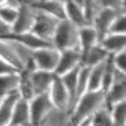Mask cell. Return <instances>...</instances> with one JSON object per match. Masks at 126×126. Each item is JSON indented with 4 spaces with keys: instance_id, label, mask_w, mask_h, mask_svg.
I'll use <instances>...</instances> for the list:
<instances>
[{
    "instance_id": "cell-32",
    "label": "cell",
    "mask_w": 126,
    "mask_h": 126,
    "mask_svg": "<svg viewBox=\"0 0 126 126\" xmlns=\"http://www.w3.org/2000/svg\"><path fill=\"white\" fill-rule=\"evenodd\" d=\"M13 72H18L9 62H7L5 59H3L0 57V76L1 75H8V74H13Z\"/></svg>"
},
{
    "instance_id": "cell-2",
    "label": "cell",
    "mask_w": 126,
    "mask_h": 126,
    "mask_svg": "<svg viewBox=\"0 0 126 126\" xmlns=\"http://www.w3.org/2000/svg\"><path fill=\"white\" fill-rule=\"evenodd\" d=\"M51 45L58 51L79 50V28L67 20H61L51 39Z\"/></svg>"
},
{
    "instance_id": "cell-22",
    "label": "cell",
    "mask_w": 126,
    "mask_h": 126,
    "mask_svg": "<svg viewBox=\"0 0 126 126\" xmlns=\"http://www.w3.org/2000/svg\"><path fill=\"white\" fill-rule=\"evenodd\" d=\"M17 92L20 94V97L22 100H26V101H30L35 96L34 89H33V84H32V79H30V72H26V71H20L18 72Z\"/></svg>"
},
{
    "instance_id": "cell-25",
    "label": "cell",
    "mask_w": 126,
    "mask_h": 126,
    "mask_svg": "<svg viewBox=\"0 0 126 126\" xmlns=\"http://www.w3.org/2000/svg\"><path fill=\"white\" fill-rule=\"evenodd\" d=\"M121 75V72L117 70L116 64L113 61V55L106 59L105 66H104V81H102V92H106L109 87L116 81V79Z\"/></svg>"
},
{
    "instance_id": "cell-29",
    "label": "cell",
    "mask_w": 126,
    "mask_h": 126,
    "mask_svg": "<svg viewBox=\"0 0 126 126\" xmlns=\"http://www.w3.org/2000/svg\"><path fill=\"white\" fill-rule=\"evenodd\" d=\"M110 110V116L116 126H126V100L113 105Z\"/></svg>"
},
{
    "instance_id": "cell-5",
    "label": "cell",
    "mask_w": 126,
    "mask_h": 126,
    "mask_svg": "<svg viewBox=\"0 0 126 126\" xmlns=\"http://www.w3.org/2000/svg\"><path fill=\"white\" fill-rule=\"evenodd\" d=\"M54 108L49 94H37L29 101L30 109V126H39L47 113Z\"/></svg>"
},
{
    "instance_id": "cell-19",
    "label": "cell",
    "mask_w": 126,
    "mask_h": 126,
    "mask_svg": "<svg viewBox=\"0 0 126 126\" xmlns=\"http://www.w3.org/2000/svg\"><path fill=\"white\" fill-rule=\"evenodd\" d=\"M18 5L20 1H16V0H1L0 1V20L9 29L16 21Z\"/></svg>"
},
{
    "instance_id": "cell-3",
    "label": "cell",
    "mask_w": 126,
    "mask_h": 126,
    "mask_svg": "<svg viewBox=\"0 0 126 126\" xmlns=\"http://www.w3.org/2000/svg\"><path fill=\"white\" fill-rule=\"evenodd\" d=\"M35 18V9L30 5L29 1H20L17 17L15 24L11 28V33L21 34V33H29L33 29Z\"/></svg>"
},
{
    "instance_id": "cell-11",
    "label": "cell",
    "mask_w": 126,
    "mask_h": 126,
    "mask_svg": "<svg viewBox=\"0 0 126 126\" xmlns=\"http://www.w3.org/2000/svg\"><path fill=\"white\" fill-rule=\"evenodd\" d=\"M29 3L35 11L46 13L59 21L64 20V1H59V0H33L30 1L29 0Z\"/></svg>"
},
{
    "instance_id": "cell-10",
    "label": "cell",
    "mask_w": 126,
    "mask_h": 126,
    "mask_svg": "<svg viewBox=\"0 0 126 126\" xmlns=\"http://www.w3.org/2000/svg\"><path fill=\"white\" fill-rule=\"evenodd\" d=\"M105 93V106L110 109L113 105L118 104L121 101L126 100V76L120 75L116 81L109 87V89Z\"/></svg>"
},
{
    "instance_id": "cell-35",
    "label": "cell",
    "mask_w": 126,
    "mask_h": 126,
    "mask_svg": "<svg viewBox=\"0 0 126 126\" xmlns=\"http://www.w3.org/2000/svg\"><path fill=\"white\" fill-rule=\"evenodd\" d=\"M83 126H89V124H87V125H83Z\"/></svg>"
},
{
    "instance_id": "cell-12",
    "label": "cell",
    "mask_w": 126,
    "mask_h": 126,
    "mask_svg": "<svg viewBox=\"0 0 126 126\" xmlns=\"http://www.w3.org/2000/svg\"><path fill=\"white\" fill-rule=\"evenodd\" d=\"M55 76L57 75L54 72H46V71H39V70L30 72V79H32V84H33L35 96L49 93L50 87L53 84Z\"/></svg>"
},
{
    "instance_id": "cell-28",
    "label": "cell",
    "mask_w": 126,
    "mask_h": 126,
    "mask_svg": "<svg viewBox=\"0 0 126 126\" xmlns=\"http://www.w3.org/2000/svg\"><path fill=\"white\" fill-rule=\"evenodd\" d=\"M89 126H116L110 116V110L106 106H102L100 110L92 116L89 121Z\"/></svg>"
},
{
    "instance_id": "cell-17",
    "label": "cell",
    "mask_w": 126,
    "mask_h": 126,
    "mask_svg": "<svg viewBox=\"0 0 126 126\" xmlns=\"http://www.w3.org/2000/svg\"><path fill=\"white\" fill-rule=\"evenodd\" d=\"M109 57L110 55L108 54V51L98 43V45H96L94 47H92L87 54L80 57V66L92 68V67H94V66L104 63Z\"/></svg>"
},
{
    "instance_id": "cell-34",
    "label": "cell",
    "mask_w": 126,
    "mask_h": 126,
    "mask_svg": "<svg viewBox=\"0 0 126 126\" xmlns=\"http://www.w3.org/2000/svg\"><path fill=\"white\" fill-rule=\"evenodd\" d=\"M121 13H126V0H121Z\"/></svg>"
},
{
    "instance_id": "cell-16",
    "label": "cell",
    "mask_w": 126,
    "mask_h": 126,
    "mask_svg": "<svg viewBox=\"0 0 126 126\" xmlns=\"http://www.w3.org/2000/svg\"><path fill=\"white\" fill-rule=\"evenodd\" d=\"M100 43L98 35L92 26H83L79 29V53L81 55L87 54L88 51Z\"/></svg>"
},
{
    "instance_id": "cell-27",
    "label": "cell",
    "mask_w": 126,
    "mask_h": 126,
    "mask_svg": "<svg viewBox=\"0 0 126 126\" xmlns=\"http://www.w3.org/2000/svg\"><path fill=\"white\" fill-rule=\"evenodd\" d=\"M0 57L3 59H5L7 62H9L18 72L21 71V66H20V63H18V59L16 57L15 50H13V47H12L11 42L7 41V39H4V38H0Z\"/></svg>"
},
{
    "instance_id": "cell-18",
    "label": "cell",
    "mask_w": 126,
    "mask_h": 126,
    "mask_svg": "<svg viewBox=\"0 0 126 126\" xmlns=\"http://www.w3.org/2000/svg\"><path fill=\"white\" fill-rule=\"evenodd\" d=\"M9 126H30V109L29 101L20 98L15 105L13 114Z\"/></svg>"
},
{
    "instance_id": "cell-1",
    "label": "cell",
    "mask_w": 126,
    "mask_h": 126,
    "mask_svg": "<svg viewBox=\"0 0 126 126\" xmlns=\"http://www.w3.org/2000/svg\"><path fill=\"white\" fill-rule=\"evenodd\" d=\"M102 106H105V93L102 91L84 93L71 110V126L89 124L92 116Z\"/></svg>"
},
{
    "instance_id": "cell-8",
    "label": "cell",
    "mask_w": 126,
    "mask_h": 126,
    "mask_svg": "<svg viewBox=\"0 0 126 126\" xmlns=\"http://www.w3.org/2000/svg\"><path fill=\"white\" fill-rule=\"evenodd\" d=\"M0 38H4L7 39V41H11V42H16V43H20V45L28 47V49L30 50H39V49H45V47H51L50 42H46L43 41V39L38 38L35 34H33L32 32L29 33H21V34H15V33H8L5 35H3V37Z\"/></svg>"
},
{
    "instance_id": "cell-36",
    "label": "cell",
    "mask_w": 126,
    "mask_h": 126,
    "mask_svg": "<svg viewBox=\"0 0 126 126\" xmlns=\"http://www.w3.org/2000/svg\"><path fill=\"white\" fill-rule=\"evenodd\" d=\"M125 76H126V75H125Z\"/></svg>"
},
{
    "instance_id": "cell-23",
    "label": "cell",
    "mask_w": 126,
    "mask_h": 126,
    "mask_svg": "<svg viewBox=\"0 0 126 126\" xmlns=\"http://www.w3.org/2000/svg\"><path fill=\"white\" fill-rule=\"evenodd\" d=\"M106 62V61H105ZM105 62L89 68L88 75V92L102 91V81H104V66Z\"/></svg>"
},
{
    "instance_id": "cell-15",
    "label": "cell",
    "mask_w": 126,
    "mask_h": 126,
    "mask_svg": "<svg viewBox=\"0 0 126 126\" xmlns=\"http://www.w3.org/2000/svg\"><path fill=\"white\" fill-rule=\"evenodd\" d=\"M100 45L108 51L109 55H116L126 50V34L109 33L100 41Z\"/></svg>"
},
{
    "instance_id": "cell-14",
    "label": "cell",
    "mask_w": 126,
    "mask_h": 126,
    "mask_svg": "<svg viewBox=\"0 0 126 126\" xmlns=\"http://www.w3.org/2000/svg\"><path fill=\"white\" fill-rule=\"evenodd\" d=\"M21 97H20L18 92L9 93V94L0 98V126H9L11 125L15 105L17 104V101Z\"/></svg>"
},
{
    "instance_id": "cell-9",
    "label": "cell",
    "mask_w": 126,
    "mask_h": 126,
    "mask_svg": "<svg viewBox=\"0 0 126 126\" xmlns=\"http://www.w3.org/2000/svg\"><path fill=\"white\" fill-rule=\"evenodd\" d=\"M80 67V53L79 50H64L59 51V61L55 70L57 76H63V75L71 72Z\"/></svg>"
},
{
    "instance_id": "cell-20",
    "label": "cell",
    "mask_w": 126,
    "mask_h": 126,
    "mask_svg": "<svg viewBox=\"0 0 126 126\" xmlns=\"http://www.w3.org/2000/svg\"><path fill=\"white\" fill-rule=\"evenodd\" d=\"M39 126H71V114L64 110L53 108L42 120Z\"/></svg>"
},
{
    "instance_id": "cell-30",
    "label": "cell",
    "mask_w": 126,
    "mask_h": 126,
    "mask_svg": "<svg viewBox=\"0 0 126 126\" xmlns=\"http://www.w3.org/2000/svg\"><path fill=\"white\" fill-rule=\"evenodd\" d=\"M110 33L126 34V13H121L117 16L116 21L113 22V26L110 29Z\"/></svg>"
},
{
    "instance_id": "cell-33",
    "label": "cell",
    "mask_w": 126,
    "mask_h": 126,
    "mask_svg": "<svg viewBox=\"0 0 126 126\" xmlns=\"http://www.w3.org/2000/svg\"><path fill=\"white\" fill-rule=\"evenodd\" d=\"M9 32H11V29L5 25V24H3V21L0 20V37H3V35L8 34Z\"/></svg>"
},
{
    "instance_id": "cell-21",
    "label": "cell",
    "mask_w": 126,
    "mask_h": 126,
    "mask_svg": "<svg viewBox=\"0 0 126 126\" xmlns=\"http://www.w3.org/2000/svg\"><path fill=\"white\" fill-rule=\"evenodd\" d=\"M81 67V66H80ZM80 67H78L76 70L71 71V72L63 75V76H59L61 80L64 85V88L67 91L70 96V100H71V110H72L74 105H75V101H76V88H78V76H79V70Z\"/></svg>"
},
{
    "instance_id": "cell-4",
    "label": "cell",
    "mask_w": 126,
    "mask_h": 126,
    "mask_svg": "<svg viewBox=\"0 0 126 126\" xmlns=\"http://www.w3.org/2000/svg\"><path fill=\"white\" fill-rule=\"evenodd\" d=\"M58 24H59V20L51 17V16L46 13L35 11V18H34V25H33V29H32V33L35 34L38 38L51 43V39L54 37Z\"/></svg>"
},
{
    "instance_id": "cell-26",
    "label": "cell",
    "mask_w": 126,
    "mask_h": 126,
    "mask_svg": "<svg viewBox=\"0 0 126 126\" xmlns=\"http://www.w3.org/2000/svg\"><path fill=\"white\" fill-rule=\"evenodd\" d=\"M17 88H18V72L0 76V98L9 93L17 92Z\"/></svg>"
},
{
    "instance_id": "cell-13",
    "label": "cell",
    "mask_w": 126,
    "mask_h": 126,
    "mask_svg": "<svg viewBox=\"0 0 126 126\" xmlns=\"http://www.w3.org/2000/svg\"><path fill=\"white\" fill-rule=\"evenodd\" d=\"M64 20L79 29L85 26L83 1H64Z\"/></svg>"
},
{
    "instance_id": "cell-6",
    "label": "cell",
    "mask_w": 126,
    "mask_h": 126,
    "mask_svg": "<svg viewBox=\"0 0 126 126\" xmlns=\"http://www.w3.org/2000/svg\"><path fill=\"white\" fill-rule=\"evenodd\" d=\"M33 57H34L35 70L55 74V70H57V66H58V61H59V51L57 49H54L51 46V47L34 50Z\"/></svg>"
},
{
    "instance_id": "cell-24",
    "label": "cell",
    "mask_w": 126,
    "mask_h": 126,
    "mask_svg": "<svg viewBox=\"0 0 126 126\" xmlns=\"http://www.w3.org/2000/svg\"><path fill=\"white\" fill-rule=\"evenodd\" d=\"M83 9H84L85 26H92L100 11L102 9V1L101 0H84Z\"/></svg>"
},
{
    "instance_id": "cell-7",
    "label": "cell",
    "mask_w": 126,
    "mask_h": 126,
    "mask_svg": "<svg viewBox=\"0 0 126 126\" xmlns=\"http://www.w3.org/2000/svg\"><path fill=\"white\" fill-rule=\"evenodd\" d=\"M47 94H49L54 108L68 112L71 114V100H70V96L67 93V91H66L64 85H63V83H62L59 76H55Z\"/></svg>"
},
{
    "instance_id": "cell-31",
    "label": "cell",
    "mask_w": 126,
    "mask_h": 126,
    "mask_svg": "<svg viewBox=\"0 0 126 126\" xmlns=\"http://www.w3.org/2000/svg\"><path fill=\"white\" fill-rule=\"evenodd\" d=\"M113 61H114V64H116L117 70L122 75H126V50L120 54L113 55Z\"/></svg>"
}]
</instances>
